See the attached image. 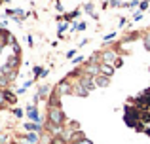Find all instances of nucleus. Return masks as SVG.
Returning <instances> with one entry per match:
<instances>
[{
    "instance_id": "obj_3",
    "label": "nucleus",
    "mask_w": 150,
    "mask_h": 144,
    "mask_svg": "<svg viewBox=\"0 0 150 144\" xmlns=\"http://www.w3.org/2000/svg\"><path fill=\"white\" fill-rule=\"evenodd\" d=\"M29 116H30L33 119H38V118H36V110H34V106H29Z\"/></svg>"
},
{
    "instance_id": "obj_9",
    "label": "nucleus",
    "mask_w": 150,
    "mask_h": 144,
    "mask_svg": "<svg viewBox=\"0 0 150 144\" xmlns=\"http://www.w3.org/2000/svg\"><path fill=\"white\" fill-rule=\"evenodd\" d=\"M146 49H150V40H146Z\"/></svg>"
},
{
    "instance_id": "obj_6",
    "label": "nucleus",
    "mask_w": 150,
    "mask_h": 144,
    "mask_svg": "<svg viewBox=\"0 0 150 144\" xmlns=\"http://www.w3.org/2000/svg\"><path fill=\"white\" fill-rule=\"evenodd\" d=\"M97 84H99V85H106V84H108V80H105V78H99V81H97Z\"/></svg>"
},
{
    "instance_id": "obj_5",
    "label": "nucleus",
    "mask_w": 150,
    "mask_h": 144,
    "mask_svg": "<svg viewBox=\"0 0 150 144\" xmlns=\"http://www.w3.org/2000/svg\"><path fill=\"white\" fill-rule=\"evenodd\" d=\"M112 70H114L112 67H103V72H106V74H112Z\"/></svg>"
},
{
    "instance_id": "obj_7",
    "label": "nucleus",
    "mask_w": 150,
    "mask_h": 144,
    "mask_svg": "<svg viewBox=\"0 0 150 144\" xmlns=\"http://www.w3.org/2000/svg\"><path fill=\"white\" fill-rule=\"evenodd\" d=\"M76 144H91V140H88V138H82V140H78Z\"/></svg>"
},
{
    "instance_id": "obj_4",
    "label": "nucleus",
    "mask_w": 150,
    "mask_h": 144,
    "mask_svg": "<svg viewBox=\"0 0 150 144\" xmlns=\"http://www.w3.org/2000/svg\"><path fill=\"white\" fill-rule=\"evenodd\" d=\"M59 91L67 93V91H69V84H67V81H65V84H63V85H59Z\"/></svg>"
},
{
    "instance_id": "obj_1",
    "label": "nucleus",
    "mask_w": 150,
    "mask_h": 144,
    "mask_svg": "<svg viewBox=\"0 0 150 144\" xmlns=\"http://www.w3.org/2000/svg\"><path fill=\"white\" fill-rule=\"evenodd\" d=\"M50 119H51V123H53V125H59V123H61V119H63L61 108L51 106V110H50Z\"/></svg>"
},
{
    "instance_id": "obj_8",
    "label": "nucleus",
    "mask_w": 150,
    "mask_h": 144,
    "mask_svg": "<svg viewBox=\"0 0 150 144\" xmlns=\"http://www.w3.org/2000/svg\"><path fill=\"white\" fill-rule=\"evenodd\" d=\"M105 59H108V61H112V59H114V55H112V53H106V55H105Z\"/></svg>"
},
{
    "instance_id": "obj_2",
    "label": "nucleus",
    "mask_w": 150,
    "mask_h": 144,
    "mask_svg": "<svg viewBox=\"0 0 150 144\" xmlns=\"http://www.w3.org/2000/svg\"><path fill=\"white\" fill-rule=\"evenodd\" d=\"M82 85H84L86 91H91L93 89V81L89 80V78H82Z\"/></svg>"
}]
</instances>
